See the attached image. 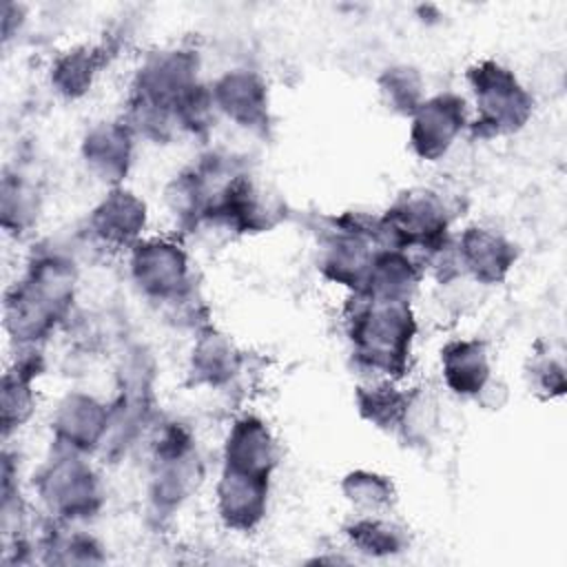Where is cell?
I'll list each match as a JSON object with an SVG mask.
<instances>
[{
    "label": "cell",
    "mask_w": 567,
    "mask_h": 567,
    "mask_svg": "<svg viewBox=\"0 0 567 567\" xmlns=\"http://www.w3.org/2000/svg\"><path fill=\"white\" fill-rule=\"evenodd\" d=\"M75 266L62 252H40L4 292V330L16 348H40L66 319L75 297Z\"/></svg>",
    "instance_id": "cell-1"
},
{
    "label": "cell",
    "mask_w": 567,
    "mask_h": 567,
    "mask_svg": "<svg viewBox=\"0 0 567 567\" xmlns=\"http://www.w3.org/2000/svg\"><path fill=\"white\" fill-rule=\"evenodd\" d=\"M416 317L410 301L352 295L348 312V339L359 368L374 379L399 381L410 368Z\"/></svg>",
    "instance_id": "cell-2"
},
{
    "label": "cell",
    "mask_w": 567,
    "mask_h": 567,
    "mask_svg": "<svg viewBox=\"0 0 567 567\" xmlns=\"http://www.w3.org/2000/svg\"><path fill=\"white\" fill-rule=\"evenodd\" d=\"M33 492L47 512L64 523L91 518L104 496L100 476L84 454L58 445L33 474Z\"/></svg>",
    "instance_id": "cell-3"
},
{
    "label": "cell",
    "mask_w": 567,
    "mask_h": 567,
    "mask_svg": "<svg viewBox=\"0 0 567 567\" xmlns=\"http://www.w3.org/2000/svg\"><path fill=\"white\" fill-rule=\"evenodd\" d=\"M467 84L476 106V117L470 122V131L474 135H509L529 120L534 109L532 95L518 82L514 71L496 60H483L470 66Z\"/></svg>",
    "instance_id": "cell-4"
},
{
    "label": "cell",
    "mask_w": 567,
    "mask_h": 567,
    "mask_svg": "<svg viewBox=\"0 0 567 567\" xmlns=\"http://www.w3.org/2000/svg\"><path fill=\"white\" fill-rule=\"evenodd\" d=\"M450 215L439 193L410 188L379 217L381 248L421 250L430 259L447 246Z\"/></svg>",
    "instance_id": "cell-5"
},
{
    "label": "cell",
    "mask_w": 567,
    "mask_h": 567,
    "mask_svg": "<svg viewBox=\"0 0 567 567\" xmlns=\"http://www.w3.org/2000/svg\"><path fill=\"white\" fill-rule=\"evenodd\" d=\"M128 252L131 279L144 297L173 303L190 292L188 255L175 239H140Z\"/></svg>",
    "instance_id": "cell-6"
},
{
    "label": "cell",
    "mask_w": 567,
    "mask_h": 567,
    "mask_svg": "<svg viewBox=\"0 0 567 567\" xmlns=\"http://www.w3.org/2000/svg\"><path fill=\"white\" fill-rule=\"evenodd\" d=\"M470 126L467 102L452 91L425 97L410 115L408 142L423 162H439Z\"/></svg>",
    "instance_id": "cell-7"
},
{
    "label": "cell",
    "mask_w": 567,
    "mask_h": 567,
    "mask_svg": "<svg viewBox=\"0 0 567 567\" xmlns=\"http://www.w3.org/2000/svg\"><path fill=\"white\" fill-rule=\"evenodd\" d=\"M111 421V408L84 392H69L51 416L53 445L91 454L102 447Z\"/></svg>",
    "instance_id": "cell-8"
},
{
    "label": "cell",
    "mask_w": 567,
    "mask_h": 567,
    "mask_svg": "<svg viewBox=\"0 0 567 567\" xmlns=\"http://www.w3.org/2000/svg\"><path fill=\"white\" fill-rule=\"evenodd\" d=\"M270 476L221 467L215 505L221 523L235 532H252L268 509Z\"/></svg>",
    "instance_id": "cell-9"
},
{
    "label": "cell",
    "mask_w": 567,
    "mask_h": 567,
    "mask_svg": "<svg viewBox=\"0 0 567 567\" xmlns=\"http://www.w3.org/2000/svg\"><path fill=\"white\" fill-rule=\"evenodd\" d=\"M148 210L135 193L113 186L91 210L89 228L111 248H133L146 228Z\"/></svg>",
    "instance_id": "cell-10"
},
{
    "label": "cell",
    "mask_w": 567,
    "mask_h": 567,
    "mask_svg": "<svg viewBox=\"0 0 567 567\" xmlns=\"http://www.w3.org/2000/svg\"><path fill=\"white\" fill-rule=\"evenodd\" d=\"M217 113L237 126L261 131L268 126V89L259 73L250 69L226 71L210 89Z\"/></svg>",
    "instance_id": "cell-11"
},
{
    "label": "cell",
    "mask_w": 567,
    "mask_h": 567,
    "mask_svg": "<svg viewBox=\"0 0 567 567\" xmlns=\"http://www.w3.org/2000/svg\"><path fill=\"white\" fill-rule=\"evenodd\" d=\"M456 259L474 281L501 284L516 261V246L494 228L467 226L456 244Z\"/></svg>",
    "instance_id": "cell-12"
},
{
    "label": "cell",
    "mask_w": 567,
    "mask_h": 567,
    "mask_svg": "<svg viewBox=\"0 0 567 567\" xmlns=\"http://www.w3.org/2000/svg\"><path fill=\"white\" fill-rule=\"evenodd\" d=\"M82 159L102 182L117 186L133 162V128L126 122H97L82 137Z\"/></svg>",
    "instance_id": "cell-13"
},
{
    "label": "cell",
    "mask_w": 567,
    "mask_h": 567,
    "mask_svg": "<svg viewBox=\"0 0 567 567\" xmlns=\"http://www.w3.org/2000/svg\"><path fill=\"white\" fill-rule=\"evenodd\" d=\"M279 463V447L270 427L255 414L233 421L224 441V465L239 472L272 476Z\"/></svg>",
    "instance_id": "cell-14"
},
{
    "label": "cell",
    "mask_w": 567,
    "mask_h": 567,
    "mask_svg": "<svg viewBox=\"0 0 567 567\" xmlns=\"http://www.w3.org/2000/svg\"><path fill=\"white\" fill-rule=\"evenodd\" d=\"M441 377L456 396H478L492 379L487 346L481 339H452L441 348Z\"/></svg>",
    "instance_id": "cell-15"
},
{
    "label": "cell",
    "mask_w": 567,
    "mask_h": 567,
    "mask_svg": "<svg viewBox=\"0 0 567 567\" xmlns=\"http://www.w3.org/2000/svg\"><path fill=\"white\" fill-rule=\"evenodd\" d=\"M421 275L423 270L410 257V252L396 248H377L361 292L377 299L410 301L419 288Z\"/></svg>",
    "instance_id": "cell-16"
},
{
    "label": "cell",
    "mask_w": 567,
    "mask_h": 567,
    "mask_svg": "<svg viewBox=\"0 0 567 567\" xmlns=\"http://www.w3.org/2000/svg\"><path fill=\"white\" fill-rule=\"evenodd\" d=\"M104 64V49L95 44H78L62 51L49 69V82L55 93L66 100L82 97L91 91L95 75Z\"/></svg>",
    "instance_id": "cell-17"
},
{
    "label": "cell",
    "mask_w": 567,
    "mask_h": 567,
    "mask_svg": "<svg viewBox=\"0 0 567 567\" xmlns=\"http://www.w3.org/2000/svg\"><path fill=\"white\" fill-rule=\"evenodd\" d=\"M188 370L195 383L224 385L239 372V352L226 334L206 330L193 346Z\"/></svg>",
    "instance_id": "cell-18"
},
{
    "label": "cell",
    "mask_w": 567,
    "mask_h": 567,
    "mask_svg": "<svg viewBox=\"0 0 567 567\" xmlns=\"http://www.w3.org/2000/svg\"><path fill=\"white\" fill-rule=\"evenodd\" d=\"M348 543L372 558L394 556L405 549V532L385 514H354V518L343 527Z\"/></svg>",
    "instance_id": "cell-19"
},
{
    "label": "cell",
    "mask_w": 567,
    "mask_h": 567,
    "mask_svg": "<svg viewBox=\"0 0 567 567\" xmlns=\"http://www.w3.org/2000/svg\"><path fill=\"white\" fill-rule=\"evenodd\" d=\"M359 414L381 430H399L408 392L399 390L390 379H372L354 392Z\"/></svg>",
    "instance_id": "cell-20"
},
{
    "label": "cell",
    "mask_w": 567,
    "mask_h": 567,
    "mask_svg": "<svg viewBox=\"0 0 567 567\" xmlns=\"http://www.w3.org/2000/svg\"><path fill=\"white\" fill-rule=\"evenodd\" d=\"M343 498L354 514H388L396 501L394 483L372 470H352L341 481Z\"/></svg>",
    "instance_id": "cell-21"
},
{
    "label": "cell",
    "mask_w": 567,
    "mask_h": 567,
    "mask_svg": "<svg viewBox=\"0 0 567 567\" xmlns=\"http://www.w3.org/2000/svg\"><path fill=\"white\" fill-rule=\"evenodd\" d=\"M379 93L390 111L408 115V117L425 100L423 78L416 69H412L408 64L385 69L379 78Z\"/></svg>",
    "instance_id": "cell-22"
},
{
    "label": "cell",
    "mask_w": 567,
    "mask_h": 567,
    "mask_svg": "<svg viewBox=\"0 0 567 567\" xmlns=\"http://www.w3.org/2000/svg\"><path fill=\"white\" fill-rule=\"evenodd\" d=\"M35 199L33 190L16 177L4 175L2 179V228L7 233H24L33 224Z\"/></svg>",
    "instance_id": "cell-23"
},
{
    "label": "cell",
    "mask_w": 567,
    "mask_h": 567,
    "mask_svg": "<svg viewBox=\"0 0 567 567\" xmlns=\"http://www.w3.org/2000/svg\"><path fill=\"white\" fill-rule=\"evenodd\" d=\"M434 427H436V401L423 390L408 392L399 430L405 434V439L425 443Z\"/></svg>",
    "instance_id": "cell-24"
}]
</instances>
